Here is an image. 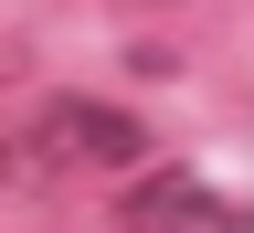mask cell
<instances>
[{"label":"cell","instance_id":"obj_1","mask_svg":"<svg viewBox=\"0 0 254 233\" xmlns=\"http://www.w3.org/2000/svg\"><path fill=\"white\" fill-rule=\"evenodd\" d=\"M117 223H127V233H244V202L212 191V180H190V170H148V180L117 202Z\"/></svg>","mask_w":254,"mask_h":233},{"label":"cell","instance_id":"obj_2","mask_svg":"<svg viewBox=\"0 0 254 233\" xmlns=\"http://www.w3.org/2000/svg\"><path fill=\"white\" fill-rule=\"evenodd\" d=\"M148 149V127L127 106H95V95H64L43 117V159H85V170H127V159Z\"/></svg>","mask_w":254,"mask_h":233}]
</instances>
